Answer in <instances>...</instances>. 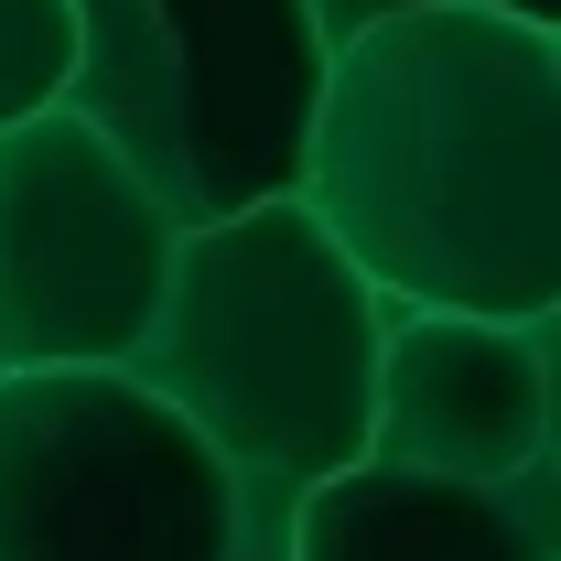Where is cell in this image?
I'll list each match as a JSON object with an SVG mask.
<instances>
[{
	"mask_svg": "<svg viewBox=\"0 0 561 561\" xmlns=\"http://www.w3.org/2000/svg\"><path fill=\"white\" fill-rule=\"evenodd\" d=\"M302 216L389 313H561V33L476 0L335 22Z\"/></svg>",
	"mask_w": 561,
	"mask_h": 561,
	"instance_id": "cell-1",
	"label": "cell"
},
{
	"mask_svg": "<svg viewBox=\"0 0 561 561\" xmlns=\"http://www.w3.org/2000/svg\"><path fill=\"white\" fill-rule=\"evenodd\" d=\"M389 302L335 260V238L291 206L184 227L162 302L130 346V378L227 465L238 496H313L324 476L367 465Z\"/></svg>",
	"mask_w": 561,
	"mask_h": 561,
	"instance_id": "cell-2",
	"label": "cell"
},
{
	"mask_svg": "<svg viewBox=\"0 0 561 561\" xmlns=\"http://www.w3.org/2000/svg\"><path fill=\"white\" fill-rule=\"evenodd\" d=\"M66 119L119 151V173L173 216V238L302 195V140L335 55L324 0H66Z\"/></svg>",
	"mask_w": 561,
	"mask_h": 561,
	"instance_id": "cell-3",
	"label": "cell"
},
{
	"mask_svg": "<svg viewBox=\"0 0 561 561\" xmlns=\"http://www.w3.org/2000/svg\"><path fill=\"white\" fill-rule=\"evenodd\" d=\"M0 561H249V496L130 367L0 378Z\"/></svg>",
	"mask_w": 561,
	"mask_h": 561,
	"instance_id": "cell-4",
	"label": "cell"
},
{
	"mask_svg": "<svg viewBox=\"0 0 561 561\" xmlns=\"http://www.w3.org/2000/svg\"><path fill=\"white\" fill-rule=\"evenodd\" d=\"M173 271V216L66 108L0 130V378L130 367Z\"/></svg>",
	"mask_w": 561,
	"mask_h": 561,
	"instance_id": "cell-5",
	"label": "cell"
},
{
	"mask_svg": "<svg viewBox=\"0 0 561 561\" xmlns=\"http://www.w3.org/2000/svg\"><path fill=\"white\" fill-rule=\"evenodd\" d=\"M367 465L507 486L551 465V324H476V313H389Z\"/></svg>",
	"mask_w": 561,
	"mask_h": 561,
	"instance_id": "cell-6",
	"label": "cell"
},
{
	"mask_svg": "<svg viewBox=\"0 0 561 561\" xmlns=\"http://www.w3.org/2000/svg\"><path fill=\"white\" fill-rule=\"evenodd\" d=\"M280 561H561V486L551 465L507 476V486L346 465L313 496H291Z\"/></svg>",
	"mask_w": 561,
	"mask_h": 561,
	"instance_id": "cell-7",
	"label": "cell"
},
{
	"mask_svg": "<svg viewBox=\"0 0 561 561\" xmlns=\"http://www.w3.org/2000/svg\"><path fill=\"white\" fill-rule=\"evenodd\" d=\"M66 66H76V11L66 0H0V130L66 108Z\"/></svg>",
	"mask_w": 561,
	"mask_h": 561,
	"instance_id": "cell-8",
	"label": "cell"
},
{
	"mask_svg": "<svg viewBox=\"0 0 561 561\" xmlns=\"http://www.w3.org/2000/svg\"><path fill=\"white\" fill-rule=\"evenodd\" d=\"M476 11H496V22H529V33H561V0H476Z\"/></svg>",
	"mask_w": 561,
	"mask_h": 561,
	"instance_id": "cell-9",
	"label": "cell"
}]
</instances>
